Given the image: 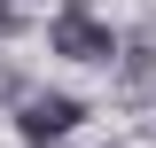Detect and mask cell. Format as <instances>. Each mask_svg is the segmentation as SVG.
<instances>
[{"label": "cell", "instance_id": "6da1fadb", "mask_svg": "<svg viewBox=\"0 0 156 148\" xmlns=\"http://www.w3.org/2000/svg\"><path fill=\"white\" fill-rule=\"evenodd\" d=\"M47 47H55L62 62H109L117 55V39H109V23L86 8V0H70L55 23H47Z\"/></svg>", "mask_w": 156, "mask_h": 148}, {"label": "cell", "instance_id": "7a4b0ae2", "mask_svg": "<svg viewBox=\"0 0 156 148\" xmlns=\"http://www.w3.org/2000/svg\"><path fill=\"white\" fill-rule=\"evenodd\" d=\"M78 117H86V101H78V93H31V101L16 109V132H23L31 148H47V140H62Z\"/></svg>", "mask_w": 156, "mask_h": 148}]
</instances>
